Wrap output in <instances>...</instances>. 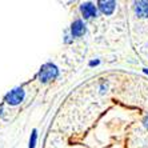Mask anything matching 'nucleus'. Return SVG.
Returning <instances> with one entry per match:
<instances>
[{"label": "nucleus", "instance_id": "f257e3e1", "mask_svg": "<svg viewBox=\"0 0 148 148\" xmlns=\"http://www.w3.org/2000/svg\"><path fill=\"white\" fill-rule=\"evenodd\" d=\"M59 75V69L56 68V66H53L52 63H47L40 68L39 72V80L41 83H48L51 80L56 79Z\"/></svg>", "mask_w": 148, "mask_h": 148}, {"label": "nucleus", "instance_id": "f03ea898", "mask_svg": "<svg viewBox=\"0 0 148 148\" xmlns=\"http://www.w3.org/2000/svg\"><path fill=\"white\" fill-rule=\"evenodd\" d=\"M24 96H25L24 91L21 90V88H16V90L11 91L7 96H5V101H7L8 104H11V106H16V104L23 101Z\"/></svg>", "mask_w": 148, "mask_h": 148}, {"label": "nucleus", "instance_id": "7ed1b4c3", "mask_svg": "<svg viewBox=\"0 0 148 148\" xmlns=\"http://www.w3.org/2000/svg\"><path fill=\"white\" fill-rule=\"evenodd\" d=\"M86 32V25L82 20H75L71 25V34H72L73 38H79L83 34Z\"/></svg>", "mask_w": 148, "mask_h": 148}, {"label": "nucleus", "instance_id": "20e7f679", "mask_svg": "<svg viewBox=\"0 0 148 148\" xmlns=\"http://www.w3.org/2000/svg\"><path fill=\"white\" fill-rule=\"evenodd\" d=\"M80 11H82L83 16L86 17V19H90V17L96 16V7H95L92 3H84V4H82Z\"/></svg>", "mask_w": 148, "mask_h": 148}, {"label": "nucleus", "instance_id": "39448f33", "mask_svg": "<svg viewBox=\"0 0 148 148\" xmlns=\"http://www.w3.org/2000/svg\"><path fill=\"white\" fill-rule=\"evenodd\" d=\"M135 11L139 17H148V1H136Z\"/></svg>", "mask_w": 148, "mask_h": 148}, {"label": "nucleus", "instance_id": "423d86ee", "mask_svg": "<svg viewBox=\"0 0 148 148\" xmlns=\"http://www.w3.org/2000/svg\"><path fill=\"white\" fill-rule=\"evenodd\" d=\"M116 3L115 1H99V7L101 10V12L106 15H111L115 10Z\"/></svg>", "mask_w": 148, "mask_h": 148}, {"label": "nucleus", "instance_id": "0eeeda50", "mask_svg": "<svg viewBox=\"0 0 148 148\" xmlns=\"http://www.w3.org/2000/svg\"><path fill=\"white\" fill-rule=\"evenodd\" d=\"M36 136H38V134H36V131H34V132H32V135H31V139H29V148H35Z\"/></svg>", "mask_w": 148, "mask_h": 148}, {"label": "nucleus", "instance_id": "6e6552de", "mask_svg": "<svg viewBox=\"0 0 148 148\" xmlns=\"http://www.w3.org/2000/svg\"><path fill=\"white\" fill-rule=\"evenodd\" d=\"M145 125H147V127H148V119H147V123H145Z\"/></svg>", "mask_w": 148, "mask_h": 148}, {"label": "nucleus", "instance_id": "1a4fd4ad", "mask_svg": "<svg viewBox=\"0 0 148 148\" xmlns=\"http://www.w3.org/2000/svg\"><path fill=\"white\" fill-rule=\"evenodd\" d=\"M144 71H145V73H148V69H144Z\"/></svg>", "mask_w": 148, "mask_h": 148}]
</instances>
